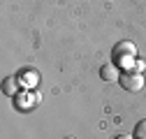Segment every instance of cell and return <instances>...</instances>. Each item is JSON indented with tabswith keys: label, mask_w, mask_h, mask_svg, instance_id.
Here are the masks:
<instances>
[{
	"label": "cell",
	"mask_w": 146,
	"mask_h": 139,
	"mask_svg": "<svg viewBox=\"0 0 146 139\" xmlns=\"http://www.w3.org/2000/svg\"><path fill=\"white\" fill-rule=\"evenodd\" d=\"M121 86L125 91H130V93H137V91H141L144 88V77H141V72H125V74H121Z\"/></svg>",
	"instance_id": "obj_1"
},
{
	"label": "cell",
	"mask_w": 146,
	"mask_h": 139,
	"mask_svg": "<svg viewBox=\"0 0 146 139\" xmlns=\"http://www.w3.org/2000/svg\"><path fill=\"white\" fill-rule=\"evenodd\" d=\"M19 81H21V86L26 91H33L35 86H37V81H40V74L35 72V70H30V67H26L23 72L19 74Z\"/></svg>",
	"instance_id": "obj_2"
},
{
	"label": "cell",
	"mask_w": 146,
	"mask_h": 139,
	"mask_svg": "<svg viewBox=\"0 0 146 139\" xmlns=\"http://www.w3.org/2000/svg\"><path fill=\"white\" fill-rule=\"evenodd\" d=\"M114 56L116 58H135L137 56V46L132 44V42H118L116 46H114Z\"/></svg>",
	"instance_id": "obj_3"
},
{
	"label": "cell",
	"mask_w": 146,
	"mask_h": 139,
	"mask_svg": "<svg viewBox=\"0 0 146 139\" xmlns=\"http://www.w3.org/2000/svg\"><path fill=\"white\" fill-rule=\"evenodd\" d=\"M21 81H19V77H7L5 81H3V93L7 95V97H16L21 93Z\"/></svg>",
	"instance_id": "obj_4"
},
{
	"label": "cell",
	"mask_w": 146,
	"mask_h": 139,
	"mask_svg": "<svg viewBox=\"0 0 146 139\" xmlns=\"http://www.w3.org/2000/svg\"><path fill=\"white\" fill-rule=\"evenodd\" d=\"M100 77H102L104 81H118V79H121V72H118V67H116L114 63H107V65L100 70Z\"/></svg>",
	"instance_id": "obj_5"
},
{
	"label": "cell",
	"mask_w": 146,
	"mask_h": 139,
	"mask_svg": "<svg viewBox=\"0 0 146 139\" xmlns=\"http://www.w3.org/2000/svg\"><path fill=\"white\" fill-rule=\"evenodd\" d=\"M14 104H16V107H19V109H33V91H26V93H19V95H16L14 97Z\"/></svg>",
	"instance_id": "obj_6"
},
{
	"label": "cell",
	"mask_w": 146,
	"mask_h": 139,
	"mask_svg": "<svg viewBox=\"0 0 146 139\" xmlns=\"http://www.w3.org/2000/svg\"><path fill=\"white\" fill-rule=\"evenodd\" d=\"M132 137H135V139H146V118H144V120H139V123L135 125Z\"/></svg>",
	"instance_id": "obj_7"
},
{
	"label": "cell",
	"mask_w": 146,
	"mask_h": 139,
	"mask_svg": "<svg viewBox=\"0 0 146 139\" xmlns=\"http://www.w3.org/2000/svg\"><path fill=\"white\" fill-rule=\"evenodd\" d=\"M114 139H132V137H130V134H116Z\"/></svg>",
	"instance_id": "obj_8"
},
{
	"label": "cell",
	"mask_w": 146,
	"mask_h": 139,
	"mask_svg": "<svg viewBox=\"0 0 146 139\" xmlns=\"http://www.w3.org/2000/svg\"><path fill=\"white\" fill-rule=\"evenodd\" d=\"M65 139H74V137H65Z\"/></svg>",
	"instance_id": "obj_9"
}]
</instances>
